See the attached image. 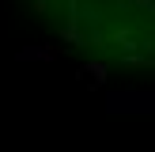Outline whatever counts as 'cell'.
I'll list each match as a JSON object with an SVG mask.
<instances>
[{
  "label": "cell",
  "instance_id": "cell-1",
  "mask_svg": "<svg viewBox=\"0 0 155 152\" xmlns=\"http://www.w3.org/2000/svg\"><path fill=\"white\" fill-rule=\"evenodd\" d=\"M15 57L19 61H53V50L49 46H27V50H19Z\"/></svg>",
  "mask_w": 155,
  "mask_h": 152
},
{
  "label": "cell",
  "instance_id": "cell-2",
  "mask_svg": "<svg viewBox=\"0 0 155 152\" xmlns=\"http://www.w3.org/2000/svg\"><path fill=\"white\" fill-rule=\"evenodd\" d=\"M83 72H87V76H91V80H95V84H102V80H106V72H110V68H106V61H91V65L83 68Z\"/></svg>",
  "mask_w": 155,
  "mask_h": 152
}]
</instances>
